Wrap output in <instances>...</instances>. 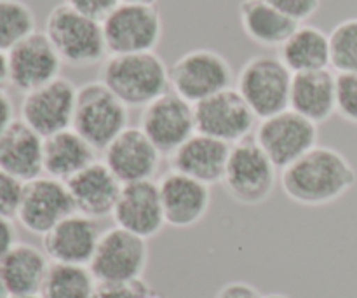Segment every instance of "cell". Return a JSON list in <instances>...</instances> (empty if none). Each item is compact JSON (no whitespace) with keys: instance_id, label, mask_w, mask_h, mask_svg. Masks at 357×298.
Instances as JSON below:
<instances>
[{"instance_id":"74e56055","label":"cell","mask_w":357,"mask_h":298,"mask_svg":"<svg viewBox=\"0 0 357 298\" xmlns=\"http://www.w3.org/2000/svg\"><path fill=\"white\" fill-rule=\"evenodd\" d=\"M16 121L14 117V103L6 91H0V136L9 129V126Z\"/></svg>"},{"instance_id":"5b68a950","label":"cell","mask_w":357,"mask_h":298,"mask_svg":"<svg viewBox=\"0 0 357 298\" xmlns=\"http://www.w3.org/2000/svg\"><path fill=\"white\" fill-rule=\"evenodd\" d=\"M129 108L101 80L77 89L72 129L96 150H105L128 126Z\"/></svg>"},{"instance_id":"4fadbf2b","label":"cell","mask_w":357,"mask_h":298,"mask_svg":"<svg viewBox=\"0 0 357 298\" xmlns=\"http://www.w3.org/2000/svg\"><path fill=\"white\" fill-rule=\"evenodd\" d=\"M194 110L197 133L222 140L229 145L250 138L257 129V115L236 87L194 105Z\"/></svg>"},{"instance_id":"d590c367","label":"cell","mask_w":357,"mask_h":298,"mask_svg":"<svg viewBox=\"0 0 357 298\" xmlns=\"http://www.w3.org/2000/svg\"><path fill=\"white\" fill-rule=\"evenodd\" d=\"M215 298H264L255 286L248 285L243 281H234L220 288Z\"/></svg>"},{"instance_id":"3957f363","label":"cell","mask_w":357,"mask_h":298,"mask_svg":"<svg viewBox=\"0 0 357 298\" xmlns=\"http://www.w3.org/2000/svg\"><path fill=\"white\" fill-rule=\"evenodd\" d=\"M44 31L63 65L84 68L103 63L108 58L101 23L75 13L66 3L51 9Z\"/></svg>"},{"instance_id":"484cf974","label":"cell","mask_w":357,"mask_h":298,"mask_svg":"<svg viewBox=\"0 0 357 298\" xmlns=\"http://www.w3.org/2000/svg\"><path fill=\"white\" fill-rule=\"evenodd\" d=\"M239 21L244 35L267 49L281 47L300 24L265 0H243L239 3Z\"/></svg>"},{"instance_id":"e575fe53","label":"cell","mask_w":357,"mask_h":298,"mask_svg":"<svg viewBox=\"0 0 357 298\" xmlns=\"http://www.w3.org/2000/svg\"><path fill=\"white\" fill-rule=\"evenodd\" d=\"M68 7H72L75 13L89 17V20L103 23L108 16L115 10V7L121 3V0H65Z\"/></svg>"},{"instance_id":"7bdbcfd3","label":"cell","mask_w":357,"mask_h":298,"mask_svg":"<svg viewBox=\"0 0 357 298\" xmlns=\"http://www.w3.org/2000/svg\"><path fill=\"white\" fill-rule=\"evenodd\" d=\"M10 298H42L40 295H28V297H10Z\"/></svg>"},{"instance_id":"f1b7e54d","label":"cell","mask_w":357,"mask_h":298,"mask_svg":"<svg viewBox=\"0 0 357 298\" xmlns=\"http://www.w3.org/2000/svg\"><path fill=\"white\" fill-rule=\"evenodd\" d=\"M33 31H37V17L26 2L0 0V52L7 54Z\"/></svg>"},{"instance_id":"ba28073f","label":"cell","mask_w":357,"mask_h":298,"mask_svg":"<svg viewBox=\"0 0 357 298\" xmlns=\"http://www.w3.org/2000/svg\"><path fill=\"white\" fill-rule=\"evenodd\" d=\"M101 27L108 56L155 51L164 30L157 3L121 2Z\"/></svg>"},{"instance_id":"ac0fdd59","label":"cell","mask_w":357,"mask_h":298,"mask_svg":"<svg viewBox=\"0 0 357 298\" xmlns=\"http://www.w3.org/2000/svg\"><path fill=\"white\" fill-rule=\"evenodd\" d=\"M100 237L96 220L73 213L42 237V250L52 264L89 267Z\"/></svg>"},{"instance_id":"4316f807","label":"cell","mask_w":357,"mask_h":298,"mask_svg":"<svg viewBox=\"0 0 357 298\" xmlns=\"http://www.w3.org/2000/svg\"><path fill=\"white\" fill-rule=\"evenodd\" d=\"M279 58L291 73L328 70L331 63L330 33L314 24L302 23L279 47Z\"/></svg>"},{"instance_id":"8fae6325","label":"cell","mask_w":357,"mask_h":298,"mask_svg":"<svg viewBox=\"0 0 357 298\" xmlns=\"http://www.w3.org/2000/svg\"><path fill=\"white\" fill-rule=\"evenodd\" d=\"M73 213L75 206L65 181L38 177L23 184L16 220L30 234L44 237Z\"/></svg>"},{"instance_id":"9a60e30c","label":"cell","mask_w":357,"mask_h":298,"mask_svg":"<svg viewBox=\"0 0 357 298\" xmlns=\"http://www.w3.org/2000/svg\"><path fill=\"white\" fill-rule=\"evenodd\" d=\"M9 84L21 93H30L58 79L63 61L45 31H33L7 52Z\"/></svg>"},{"instance_id":"b9f144b4","label":"cell","mask_w":357,"mask_h":298,"mask_svg":"<svg viewBox=\"0 0 357 298\" xmlns=\"http://www.w3.org/2000/svg\"><path fill=\"white\" fill-rule=\"evenodd\" d=\"M264 298H289V297L282 295V293H271V295H265Z\"/></svg>"},{"instance_id":"60d3db41","label":"cell","mask_w":357,"mask_h":298,"mask_svg":"<svg viewBox=\"0 0 357 298\" xmlns=\"http://www.w3.org/2000/svg\"><path fill=\"white\" fill-rule=\"evenodd\" d=\"M0 298H10L9 293H7V290L3 288L2 283H0Z\"/></svg>"},{"instance_id":"30bf717a","label":"cell","mask_w":357,"mask_h":298,"mask_svg":"<svg viewBox=\"0 0 357 298\" xmlns=\"http://www.w3.org/2000/svg\"><path fill=\"white\" fill-rule=\"evenodd\" d=\"M146 264V239H142L121 227H114L101 232L89 271L98 283L132 281L143 278Z\"/></svg>"},{"instance_id":"603a6c76","label":"cell","mask_w":357,"mask_h":298,"mask_svg":"<svg viewBox=\"0 0 357 298\" xmlns=\"http://www.w3.org/2000/svg\"><path fill=\"white\" fill-rule=\"evenodd\" d=\"M52 262L44 250L28 243H16L0 260V283L10 297L40 295Z\"/></svg>"},{"instance_id":"d6986e66","label":"cell","mask_w":357,"mask_h":298,"mask_svg":"<svg viewBox=\"0 0 357 298\" xmlns=\"http://www.w3.org/2000/svg\"><path fill=\"white\" fill-rule=\"evenodd\" d=\"M164 216L167 225L188 229L201 223L211 206V187L185 174L169 171L159 180Z\"/></svg>"},{"instance_id":"ffe728a7","label":"cell","mask_w":357,"mask_h":298,"mask_svg":"<svg viewBox=\"0 0 357 298\" xmlns=\"http://www.w3.org/2000/svg\"><path fill=\"white\" fill-rule=\"evenodd\" d=\"M232 145L195 133L169 156L171 171L211 185L222 184Z\"/></svg>"},{"instance_id":"ee69618b","label":"cell","mask_w":357,"mask_h":298,"mask_svg":"<svg viewBox=\"0 0 357 298\" xmlns=\"http://www.w3.org/2000/svg\"><path fill=\"white\" fill-rule=\"evenodd\" d=\"M146 298H162V297H159L157 293H152V295H149Z\"/></svg>"},{"instance_id":"7c38bea8","label":"cell","mask_w":357,"mask_h":298,"mask_svg":"<svg viewBox=\"0 0 357 298\" xmlns=\"http://www.w3.org/2000/svg\"><path fill=\"white\" fill-rule=\"evenodd\" d=\"M142 110L139 129L162 156H171L197 133L194 105L174 91L169 89Z\"/></svg>"},{"instance_id":"5bb4252c","label":"cell","mask_w":357,"mask_h":298,"mask_svg":"<svg viewBox=\"0 0 357 298\" xmlns=\"http://www.w3.org/2000/svg\"><path fill=\"white\" fill-rule=\"evenodd\" d=\"M77 89L72 80L58 77L52 82L30 91L21 101V121L35 133L47 138L72 128Z\"/></svg>"},{"instance_id":"1f68e13d","label":"cell","mask_w":357,"mask_h":298,"mask_svg":"<svg viewBox=\"0 0 357 298\" xmlns=\"http://www.w3.org/2000/svg\"><path fill=\"white\" fill-rule=\"evenodd\" d=\"M152 293L149 283L142 278L132 281L96 283L93 298H146Z\"/></svg>"},{"instance_id":"cb8c5ba5","label":"cell","mask_w":357,"mask_h":298,"mask_svg":"<svg viewBox=\"0 0 357 298\" xmlns=\"http://www.w3.org/2000/svg\"><path fill=\"white\" fill-rule=\"evenodd\" d=\"M289 108L317 126L330 121L337 114V75L330 68L295 73Z\"/></svg>"},{"instance_id":"8992f818","label":"cell","mask_w":357,"mask_h":298,"mask_svg":"<svg viewBox=\"0 0 357 298\" xmlns=\"http://www.w3.org/2000/svg\"><path fill=\"white\" fill-rule=\"evenodd\" d=\"M293 73L279 56L257 54L241 66L236 89L258 121L289 108Z\"/></svg>"},{"instance_id":"8d00e7d4","label":"cell","mask_w":357,"mask_h":298,"mask_svg":"<svg viewBox=\"0 0 357 298\" xmlns=\"http://www.w3.org/2000/svg\"><path fill=\"white\" fill-rule=\"evenodd\" d=\"M17 234L16 227H14L13 218H7V216H0V260L9 253L14 248V244L17 243Z\"/></svg>"},{"instance_id":"d6a6232c","label":"cell","mask_w":357,"mask_h":298,"mask_svg":"<svg viewBox=\"0 0 357 298\" xmlns=\"http://www.w3.org/2000/svg\"><path fill=\"white\" fill-rule=\"evenodd\" d=\"M21 191H23V184L0 170V216L16 218Z\"/></svg>"},{"instance_id":"277c9868","label":"cell","mask_w":357,"mask_h":298,"mask_svg":"<svg viewBox=\"0 0 357 298\" xmlns=\"http://www.w3.org/2000/svg\"><path fill=\"white\" fill-rule=\"evenodd\" d=\"M278 171L255 136H250L232 145L222 184L232 201L243 206H260L274 194Z\"/></svg>"},{"instance_id":"9c48e42d","label":"cell","mask_w":357,"mask_h":298,"mask_svg":"<svg viewBox=\"0 0 357 298\" xmlns=\"http://www.w3.org/2000/svg\"><path fill=\"white\" fill-rule=\"evenodd\" d=\"M253 136L274 166L282 171L319 145V126L288 108L261 119Z\"/></svg>"},{"instance_id":"2e32d148","label":"cell","mask_w":357,"mask_h":298,"mask_svg":"<svg viewBox=\"0 0 357 298\" xmlns=\"http://www.w3.org/2000/svg\"><path fill=\"white\" fill-rule=\"evenodd\" d=\"M112 218L115 227H121L142 239L149 241L159 236L167 225L159 184L149 180L122 185Z\"/></svg>"},{"instance_id":"d4e9b609","label":"cell","mask_w":357,"mask_h":298,"mask_svg":"<svg viewBox=\"0 0 357 298\" xmlns=\"http://www.w3.org/2000/svg\"><path fill=\"white\" fill-rule=\"evenodd\" d=\"M96 161V149L72 128L44 138V173L68 181Z\"/></svg>"},{"instance_id":"ab89813d","label":"cell","mask_w":357,"mask_h":298,"mask_svg":"<svg viewBox=\"0 0 357 298\" xmlns=\"http://www.w3.org/2000/svg\"><path fill=\"white\" fill-rule=\"evenodd\" d=\"M121 2H129V3H157V0H121Z\"/></svg>"},{"instance_id":"83f0119b","label":"cell","mask_w":357,"mask_h":298,"mask_svg":"<svg viewBox=\"0 0 357 298\" xmlns=\"http://www.w3.org/2000/svg\"><path fill=\"white\" fill-rule=\"evenodd\" d=\"M96 279L89 267L84 265L51 264L42 298H93L96 290Z\"/></svg>"},{"instance_id":"836d02e7","label":"cell","mask_w":357,"mask_h":298,"mask_svg":"<svg viewBox=\"0 0 357 298\" xmlns=\"http://www.w3.org/2000/svg\"><path fill=\"white\" fill-rule=\"evenodd\" d=\"M265 2L300 24L310 20L321 7V0H265Z\"/></svg>"},{"instance_id":"f35d334b","label":"cell","mask_w":357,"mask_h":298,"mask_svg":"<svg viewBox=\"0 0 357 298\" xmlns=\"http://www.w3.org/2000/svg\"><path fill=\"white\" fill-rule=\"evenodd\" d=\"M9 84V66H7V54L0 52V91H6Z\"/></svg>"},{"instance_id":"7a4b0ae2","label":"cell","mask_w":357,"mask_h":298,"mask_svg":"<svg viewBox=\"0 0 357 298\" xmlns=\"http://www.w3.org/2000/svg\"><path fill=\"white\" fill-rule=\"evenodd\" d=\"M100 80L128 108H145L171 89L169 66L155 51L110 54L101 65Z\"/></svg>"},{"instance_id":"52a82bcc","label":"cell","mask_w":357,"mask_h":298,"mask_svg":"<svg viewBox=\"0 0 357 298\" xmlns=\"http://www.w3.org/2000/svg\"><path fill=\"white\" fill-rule=\"evenodd\" d=\"M232 82L234 70L229 59L215 49H192L169 66L171 91L192 105L230 89Z\"/></svg>"},{"instance_id":"44dd1931","label":"cell","mask_w":357,"mask_h":298,"mask_svg":"<svg viewBox=\"0 0 357 298\" xmlns=\"http://www.w3.org/2000/svg\"><path fill=\"white\" fill-rule=\"evenodd\" d=\"M66 187L72 195L75 211L93 220L112 216L122 191L121 181L112 174L107 164L100 161H94L91 166L70 178Z\"/></svg>"},{"instance_id":"7402d4cb","label":"cell","mask_w":357,"mask_h":298,"mask_svg":"<svg viewBox=\"0 0 357 298\" xmlns=\"http://www.w3.org/2000/svg\"><path fill=\"white\" fill-rule=\"evenodd\" d=\"M0 170L21 184L44 173V138L21 119L0 136Z\"/></svg>"},{"instance_id":"f546056e","label":"cell","mask_w":357,"mask_h":298,"mask_svg":"<svg viewBox=\"0 0 357 298\" xmlns=\"http://www.w3.org/2000/svg\"><path fill=\"white\" fill-rule=\"evenodd\" d=\"M330 56L337 73H357V17L340 21L330 31Z\"/></svg>"},{"instance_id":"4dcf8cb0","label":"cell","mask_w":357,"mask_h":298,"mask_svg":"<svg viewBox=\"0 0 357 298\" xmlns=\"http://www.w3.org/2000/svg\"><path fill=\"white\" fill-rule=\"evenodd\" d=\"M337 114L357 126V73H337Z\"/></svg>"},{"instance_id":"e0dca14e","label":"cell","mask_w":357,"mask_h":298,"mask_svg":"<svg viewBox=\"0 0 357 298\" xmlns=\"http://www.w3.org/2000/svg\"><path fill=\"white\" fill-rule=\"evenodd\" d=\"M103 152V163L122 185L153 180L162 161V154L139 126L126 128Z\"/></svg>"},{"instance_id":"6da1fadb","label":"cell","mask_w":357,"mask_h":298,"mask_svg":"<svg viewBox=\"0 0 357 298\" xmlns=\"http://www.w3.org/2000/svg\"><path fill=\"white\" fill-rule=\"evenodd\" d=\"M356 180L351 161L326 145H316L279 174L286 198L305 208L333 204L354 187Z\"/></svg>"}]
</instances>
